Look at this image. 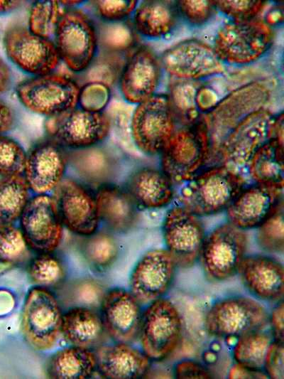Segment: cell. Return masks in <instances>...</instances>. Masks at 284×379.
Masks as SVG:
<instances>
[{"label": "cell", "mask_w": 284, "mask_h": 379, "mask_svg": "<svg viewBox=\"0 0 284 379\" xmlns=\"http://www.w3.org/2000/svg\"><path fill=\"white\" fill-rule=\"evenodd\" d=\"M179 205L199 216L226 210L245 186L243 175L224 165L211 166L183 183Z\"/></svg>", "instance_id": "6da1fadb"}, {"label": "cell", "mask_w": 284, "mask_h": 379, "mask_svg": "<svg viewBox=\"0 0 284 379\" xmlns=\"http://www.w3.org/2000/svg\"><path fill=\"white\" fill-rule=\"evenodd\" d=\"M274 36L273 28L263 19L229 20L217 29L212 47L224 65L244 66L266 55Z\"/></svg>", "instance_id": "7a4b0ae2"}, {"label": "cell", "mask_w": 284, "mask_h": 379, "mask_svg": "<svg viewBox=\"0 0 284 379\" xmlns=\"http://www.w3.org/2000/svg\"><path fill=\"white\" fill-rule=\"evenodd\" d=\"M210 149L208 128L202 115L190 125L176 128L161 152V170L173 183H185L207 164Z\"/></svg>", "instance_id": "3957f363"}, {"label": "cell", "mask_w": 284, "mask_h": 379, "mask_svg": "<svg viewBox=\"0 0 284 379\" xmlns=\"http://www.w3.org/2000/svg\"><path fill=\"white\" fill-rule=\"evenodd\" d=\"M53 42L60 62L72 73H84L99 51L94 18L81 7L67 9L59 20Z\"/></svg>", "instance_id": "277c9868"}, {"label": "cell", "mask_w": 284, "mask_h": 379, "mask_svg": "<svg viewBox=\"0 0 284 379\" xmlns=\"http://www.w3.org/2000/svg\"><path fill=\"white\" fill-rule=\"evenodd\" d=\"M183 333L182 315L170 299L159 298L143 310L138 338L142 351L151 362L170 358L180 347Z\"/></svg>", "instance_id": "5b68a950"}, {"label": "cell", "mask_w": 284, "mask_h": 379, "mask_svg": "<svg viewBox=\"0 0 284 379\" xmlns=\"http://www.w3.org/2000/svg\"><path fill=\"white\" fill-rule=\"evenodd\" d=\"M275 115L261 108L242 118L225 135L208 165H224L240 172L256 152L271 137Z\"/></svg>", "instance_id": "8992f818"}, {"label": "cell", "mask_w": 284, "mask_h": 379, "mask_svg": "<svg viewBox=\"0 0 284 379\" xmlns=\"http://www.w3.org/2000/svg\"><path fill=\"white\" fill-rule=\"evenodd\" d=\"M266 307L254 298L231 295L215 301L205 313L206 332L217 338H238L268 326Z\"/></svg>", "instance_id": "52a82bcc"}, {"label": "cell", "mask_w": 284, "mask_h": 379, "mask_svg": "<svg viewBox=\"0 0 284 379\" xmlns=\"http://www.w3.org/2000/svg\"><path fill=\"white\" fill-rule=\"evenodd\" d=\"M271 97L270 86L264 81L243 85L219 99L209 113L202 114L209 132L211 159L227 132L242 118L266 107Z\"/></svg>", "instance_id": "ba28073f"}, {"label": "cell", "mask_w": 284, "mask_h": 379, "mask_svg": "<svg viewBox=\"0 0 284 379\" xmlns=\"http://www.w3.org/2000/svg\"><path fill=\"white\" fill-rule=\"evenodd\" d=\"M80 89L72 78L53 72L21 81L15 92L27 110L49 118L77 107Z\"/></svg>", "instance_id": "9c48e42d"}, {"label": "cell", "mask_w": 284, "mask_h": 379, "mask_svg": "<svg viewBox=\"0 0 284 379\" xmlns=\"http://www.w3.org/2000/svg\"><path fill=\"white\" fill-rule=\"evenodd\" d=\"M247 245L246 230L228 221L214 228L206 235L198 258L205 278L219 283L236 275Z\"/></svg>", "instance_id": "30bf717a"}, {"label": "cell", "mask_w": 284, "mask_h": 379, "mask_svg": "<svg viewBox=\"0 0 284 379\" xmlns=\"http://www.w3.org/2000/svg\"><path fill=\"white\" fill-rule=\"evenodd\" d=\"M61 306L55 295L45 287H31L24 301L21 330L28 344L36 351H48L61 334Z\"/></svg>", "instance_id": "8fae6325"}, {"label": "cell", "mask_w": 284, "mask_h": 379, "mask_svg": "<svg viewBox=\"0 0 284 379\" xmlns=\"http://www.w3.org/2000/svg\"><path fill=\"white\" fill-rule=\"evenodd\" d=\"M111 118L103 112H92L79 106L45 118L47 137L68 150L89 147L104 142L109 135Z\"/></svg>", "instance_id": "7c38bea8"}, {"label": "cell", "mask_w": 284, "mask_h": 379, "mask_svg": "<svg viewBox=\"0 0 284 379\" xmlns=\"http://www.w3.org/2000/svg\"><path fill=\"white\" fill-rule=\"evenodd\" d=\"M176 124L168 94L155 93L136 105L131 119L133 142L144 154H160Z\"/></svg>", "instance_id": "4fadbf2b"}, {"label": "cell", "mask_w": 284, "mask_h": 379, "mask_svg": "<svg viewBox=\"0 0 284 379\" xmlns=\"http://www.w3.org/2000/svg\"><path fill=\"white\" fill-rule=\"evenodd\" d=\"M3 46L9 60L30 77L53 73L60 63L54 42L32 33L22 24L5 31Z\"/></svg>", "instance_id": "5bb4252c"}, {"label": "cell", "mask_w": 284, "mask_h": 379, "mask_svg": "<svg viewBox=\"0 0 284 379\" xmlns=\"http://www.w3.org/2000/svg\"><path fill=\"white\" fill-rule=\"evenodd\" d=\"M160 64L176 80L197 81L222 75L224 65L212 47L197 38L185 39L165 50Z\"/></svg>", "instance_id": "9a60e30c"}, {"label": "cell", "mask_w": 284, "mask_h": 379, "mask_svg": "<svg viewBox=\"0 0 284 379\" xmlns=\"http://www.w3.org/2000/svg\"><path fill=\"white\" fill-rule=\"evenodd\" d=\"M162 235L165 249L178 268L188 269L196 264L206 236L200 217L180 205L173 206L164 216Z\"/></svg>", "instance_id": "2e32d148"}, {"label": "cell", "mask_w": 284, "mask_h": 379, "mask_svg": "<svg viewBox=\"0 0 284 379\" xmlns=\"http://www.w3.org/2000/svg\"><path fill=\"white\" fill-rule=\"evenodd\" d=\"M19 219L28 247L39 253H50L59 246L63 225L53 197L36 194L28 201Z\"/></svg>", "instance_id": "e0dca14e"}, {"label": "cell", "mask_w": 284, "mask_h": 379, "mask_svg": "<svg viewBox=\"0 0 284 379\" xmlns=\"http://www.w3.org/2000/svg\"><path fill=\"white\" fill-rule=\"evenodd\" d=\"M162 66L157 53L147 46H139L126 58L118 79L122 99L136 105L157 92L162 77Z\"/></svg>", "instance_id": "ac0fdd59"}, {"label": "cell", "mask_w": 284, "mask_h": 379, "mask_svg": "<svg viewBox=\"0 0 284 379\" xmlns=\"http://www.w3.org/2000/svg\"><path fill=\"white\" fill-rule=\"evenodd\" d=\"M177 268L175 260L165 248L150 250L133 268L129 290L141 304L163 297L174 282Z\"/></svg>", "instance_id": "d6986e66"}, {"label": "cell", "mask_w": 284, "mask_h": 379, "mask_svg": "<svg viewBox=\"0 0 284 379\" xmlns=\"http://www.w3.org/2000/svg\"><path fill=\"white\" fill-rule=\"evenodd\" d=\"M67 164V149L46 137L26 151L23 176L34 193L48 194L62 181Z\"/></svg>", "instance_id": "ffe728a7"}, {"label": "cell", "mask_w": 284, "mask_h": 379, "mask_svg": "<svg viewBox=\"0 0 284 379\" xmlns=\"http://www.w3.org/2000/svg\"><path fill=\"white\" fill-rule=\"evenodd\" d=\"M54 191L61 222L68 230L85 237L97 232L100 218L95 197L70 178H63Z\"/></svg>", "instance_id": "44dd1931"}, {"label": "cell", "mask_w": 284, "mask_h": 379, "mask_svg": "<svg viewBox=\"0 0 284 379\" xmlns=\"http://www.w3.org/2000/svg\"><path fill=\"white\" fill-rule=\"evenodd\" d=\"M100 309L105 331L113 340L130 343L138 338L142 304L130 290L121 287L109 289L104 295Z\"/></svg>", "instance_id": "7402d4cb"}, {"label": "cell", "mask_w": 284, "mask_h": 379, "mask_svg": "<svg viewBox=\"0 0 284 379\" xmlns=\"http://www.w3.org/2000/svg\"><path fill=\"white\" fill-rule=\"evenodd\" d=\"M237 274L245 289L256 300L275 303L283 300L284 268L275 257L246 255Z\"/></svg>", "instance_id": "603a6c76"}, {"label": "cell", "mask_w": 284, "mask_h": 379, "mask_svg": "<svg viewBox=\"0 0 284 379\" xmlns=\"http://www.w3.org/2000/svg\"><path fill=\"white\" fill-rule=\"evenodd\" d=\"M283 199V188L256 183L244 187L226 208L228 222L244 230L256 228Z\"/></svg>", "instance_id": "cb8c5ba5"}, {"label": "cell", "mask_w": 284, "mask_h": 379, "mask_svg": "<svg viewBox=\"0 0 284 379\" xmlns=\"http://www.w3.org/2000/svg\"><path fill=\"white\" fill-rule=\"evenodd\" d=\"M97 368L109 379H137L150 370L151 361L128 343L116 342L100 346L97 352Z\"/></svg>", "instance_id": "d4e9b609"}, {"label": "cell", "mask_w": 284, "mask_h": 379, "mask_svg": "<svg viewBox=\"0 0 284 379\" xmlns=\"http://www.w3.org/2000/svg\"><path fill=\"white\" fill-rule=\"evenodd\" d=\"M131 18L136 35L151 41L170 36L182 21L175 1L162 0L138 2Z\"/></svg>", "instance_id": "484cf974"}, {"label": "cell", "mask_w": 284, "mask_h": 379, "mask_svg": "<svg viewBox=\"0 0 284 379\" xmlns=\"http://www.w3.org/2000/svg\"><path fill=\"white\" fill-rule=\"evenodd\" d=\"M126 191L138 206L147 209L168 205L174 198L173 183L160 169L145 167L129 177Z\"/></svg>", "instance_id": "4316f807"}, {"label": "cell", "mask_w": 284, "mask_h": 379, "mask_svg": "<svg viewBox=\"0 0 284 379\" xmlns=\"http://www.w3.org/2000/svg\"><path fill=\"white\" fill-rule=\"evenodd\" d=\"M94 197L100 220L110 229L126 233L133 228L138 218V205L126 189L106 185Z\"/></svg>", "instance_id": "83f0119b"}, {"label": "cell", "mask_w": 284, "mask_h": 379, "mask_svg": "<svg viewBox=\"0 0 284 379\" xmlns=\"http://www.w3.org/2000/svg\"><path fill=\"white\" fill-rule=\"evenodd\" d=\"M105 329L94 309L73 306L62 315L61 334L71 346L92 348L104 339Z\"/></svg>", "instance_id": "f1b7e54d"}, {"label": "cell", "mask_w": 284, "mask_h": 379, "mask_svg": "<svg viewBox=\"0 0 284 379\" xmlns=\"http://www.w3.org/2000/svg\"><path fill=\"white\" fill-rule=\"evenodd\" d=\"M68 164L86 181L106 184L114 176L116 161L102 143L87 148L67 149Z\"/></svg>", "instance_id": "f546056e"}, {"label": "cell", "mask_w": 284, "mask_h": 379, "mask_svg": "<svg viewBox=\"0 0 284 379\" xmlns=\"http://www.w3.org/2000/svg\"><path fill=\"white\" fill-rule=\"evenodd\" d=\"M97 368L96 354L90 348L71 346L55 352L47 361L45 373L55 379H85Z\"/></svg>", "instance_id": "4dcf8cb0"}, {"label": "cell", "mask_w": 284, "mask_h": 379, "mask_svg": "<svg viewBox=\"0 0 284 379\" xmlns=\"http://www.w3.org/2000/svg\"><path fill=\"white\" fill-rule=\"evenodd\" d=\"M283 144L271 139L256 151L246 166L256 183L283 188Z\"/></svg>", "instance_id": "1f68e13d"}, {"label": "cell", "mask_w": 284, "mask_h": 379, "mask_svg": "<svg viewBox=\"0 0 284 379\" xmlns=\"http://www.w3.org/2000/svg\"><path fill=\"white\" fill-rule=\"evenodd\" d=\"M30 191L23 175L0 178V227L20 218L31 198Z\"/></svg>", "instance_id": "d6a6232c"}, {"label": "cell", "mask_w": 284, "mask_h": 379, "mask_svg": "<svg viewBox=\"0 0 284 379\" xmlns=\"http://www.w3.org/2000/svg\"><path fill=\"white\" fill-rule=\"evenodd\" d=\"M94 21L97 33L99 55L123 57L126 52L135 46L136 33L126 21L116 23L102 22L95 18Z\"/></svg>", "instance_id": "836d02e7"}, {"label": "cell", "mask_w": 284, "mask_h": 379, "mask_svg": "<svg viewBox=\"0 0 284 379\" xmlns=\"http://www.w3.org/2000/svg\"><path fill=\"white\" fill-rule=\"evenodd\" d=\"M273 341L270 332L264 329L245 333L238 338L232 348L235 363L256 370H263L267 350Z\"/></svg>", "instance_id": "e575fe53"}, {"label": "cell", "mask_w": 284, "mask_h": 379, "mask_svg": "<svg viewBox=\"0 0 284 379\" xmlns=\"http://www.w3.org/2000/svg\"><path fill=\"white\" fill-rule=\"evenodd\" d=\"M199 86L196 81L176 79L170 84L168 96L177 124L190 125L197 122L202 115L196 104Z\"/></svg>", "instance_id": "d590c367"}, {"label": "cell", "mask_w": 284, "mask_h": 379, "mask_svg": "<svg viewBox=\"0 0 284 379\" xmlns=\"http://www.w3.org/2000/svg\"><path fill=\"white\" fill-rule=\"evenodd\" d=\"M66 10L58 1H36L30 8L27 27L32 33L53 41L59 20Z\"/></svg>", "instance_id": "8d00e7d4"}, {"label": "cell", "mask_w": 284, "mask_h": 379, "mask_svg": "<svg viewBox=\"0 0 284 379\" xmlns=\"http://www.w3.org/2000/svg\"><path fill=\"white\" fill-rule=\"evenodd\" d=\"M284 204L283 199L271 214L257 228L256 242L264 251L283 253L284 250Z\"/></svg>", "instance_id": "74e56055"}, {"label": "cell", "mask_w": 284, "mask_h": 379, "mask_svg": "<svg viewBox=\"0 0 284 379\" xmlns=\"http://www.w3.org/2000/svg\"><path fill=\"white\" fill-rule=\"evenodd\" d=\"M28 274L36 286L45 288L60 284L65 275L61 261L50 253H40L29 264Z\"/></svg>", "instance_id": "f35d334b"}, {"label": "cell", "mask_w": 284, "mask_h": 379, "mask_svg": "<svg viewBox=\"0 0 284 379\" xmlns=\"http://www.w3.org/2000/svg\"><path fill=\"white\" fill-rule=\"evenodd\" d=\"M119 248L115 239L109 234L100 232L87 236L82 246L84 258L97 268H105L116 259Z\"/></svg>", "instance_id": "ab89813d"}, {"label": "cell", "mask_w": 284, "mask_h": 379, "mask_svg": "<svg viewBox=\"0 0 284 379\" xmlns=\"http://www.w3.org/2000/svg\"><path fill=\"white\" fill-rule=\"evenodd\" d=\"M26 151L15 139L0 135V176L1 177L23 175Z\"/></svg>", "instance_id": "60d3db41"}, {"label": "cell", "mask_w": 284, "mask_h": 379, "mask_svg": "<svg viewBox=\"0 0 284 379\" xmlns=\"http://www.w3.org/2000/svg\"><path fill=\"white\" fill-rule=\"evenodd\" d=\"M62 298L73 306H84L94 309L101 305L104 295L101 285L94 279L77 281L63 292Z\"/></svg>", "instance_id": "b9f144b4"}, {"label": "cell", "mask_w": 284, "mask_h": 379, "mask_svg": "<svg viewBox=\"0 0 284 379\" xmlns=\"http://www.w3.org/2000/svg\"><path fill=\"white\" fill-rule=\"evenodd\" d=\"M28 246L20 228L13 224L0 227V261L14 264L28 256Z\"/></svg>", "instance_id": "7bdbcfd3"}, {"label": "cell", "mask_w": 284, "mask_h": 379, "mask_svg": "<svg viewBox=\"0 0 284 379\" xmlns=\"http://www.w3.org/2000/svg\"><path fill=\"white\" fill-rule=\"evenodd\" d=\"M138 1H91L87 4L90 6L92 17L102 22L116 23L126 21L131 16ZM88 12V11H87Z\"/></svg>", "instance_id": "ee69618b"}, {"label": "cell", "mask_w": 284, "mask_h": 379, "mask_svg": "<svg viewBox=\"0 0 284 379\" xmlns=\"http://www.w3.org/2000/svg\"><path fill=\"white\" fill-rule=\"evenodd\" d=\"M213 1L217 11L231 21H246L258 18L268 2L261 0H217Z\"/></svg>", "instance_id": "f6af8a7d"}, {"label": "cell", "mask_w": 284, "mask_h": 379, "mask_svg": "<svg viewBox=\"0 0 284 379\" xmlns=\"http://www.w3.org/2000/svg\"><path fill=\"white\" fill-rule=\"evenodd\" d=\"M175 4L181 20L193 28L206 25L217 11L213 1L182 0Z\"/></svg>", "instance_id": "bcb514c9"}, {"label": "cell", "mask_w": 284, "mask_h": 379, "mask_svg": "<svg viewBox=\"0 0 284 379\" xmlns=\"http://www.w3.org/2000/svg\"><path fill=\"white\" fill-rule=\"evenodd\" d=\"M111 98L108 85L101 82H88L80 89L78 106L92 112H103Z\"/></svg>", "instance_id": "7dc6e473"}, {"label": "cell", "mask_w": 284, "mask_h": 379, "mask_svg": "<svg viewBox=\"0 0 284 379\" xmlns=\"http://www.w3.org/2000/svg\"><path fill=\"white\" fill-rule=\"evenodd\" d=\"M263 370L268 378H284L283 343L273 340L267 350Z\"/></svg>", "instance_id": "c3c4849f"}, {"label": "cell", "mask_w": 284, "mask_h": 379, "mask_svg": "<svg viewBox=\"0 0 284 379\" xmlns=\"http://www.w3.org/2000/svg\"><path fill=\"white\" fill-rule=\"evenodd\" d=\"M175 378H212L210 370L203 364L194 360H181L177 362L173 369Z\"/></svg>", "instance_id": "681fc988"}, {"label": "cell", "mask_w": 284, "mask_h": 379, "mask_svg": "<svg viewBox=\"0 0 284 379\" xmlns=\"http://www.w3.org/2000/svg\"><path fill=\"white\" fill-rule=\"evenodd\" d=\"M283 316V300H281L276 302V304L269 311L268 321L273 340L280 343H284Z\"/></svg>", "instance_id": "f907efd6"}, {"label": "cell", "mask_w": 284, "mask_h": 379, "mask_svg": "<svg viewBox=\"0 0 284 379\" xmlns=\"http://www.w3.org/2000/svg\"><path fill=\"white\" fill-rule=\"evenodd\" d=\"M219 100L213 89L209 87L199 86L196 94V104L201 114L212 111Z\"/></svg>", "instance_id": "816d5d0a"}, {"label": "cell", "mask_w": 284, "mask_h": 379, "mask_svg": "<svg viewBox=\"0 0 284 379\" xmlns=\"http://www.w3.org/2000/svg\"><path fill=\"white\" fill-rule=\"evenodd\" d=\"M15 123L16 114L13 109L0 98V135L12 129Z\"/></svg>", "instance_id": "f5cc1de1"}, {"label": "cell", "mask_w": 284, "mask_h": 379, "mask_svg": "<svg viewBox=\"0 0 284 379\" xmlns=\"http://www.w3.org/2000/svg\"><path fill=\"white\" fill-rule=\"evenodd\" d=\"M229 378H268L263 370H253L235 363L229 373Z\"/></svg>", "instance_id": "db71d44e"}, {"label": "cell", "mask_w": 284, "mask_h": 379, "mask_svg": "<svg viewBox=\"0 0 284 379\" xmlns=\"http://www.w3.org/2000/svg\"><path fill=\"white\" fill-rule=\"evenodd\" d=\"M13 75L9 65L0 56V95L9 92L13 87Z\"/></svg>", "instance_id": "11a10c76"}, {"label": "cell", "mask_w": 284, "mask_h": 379, "mask_svg": "<svg viewBox=\"0 0 284 379\" xmlns=\"http://www.w3.org/2000/svg\"><path fill=\"white\" fill-rule=\"evenodd\" d=\"M283 128H284V114L283 112L275 115L273 122L271 139L278 141L283 144Z\"/></svg>", "instance_id": "9f6ffc18"}, {"label": "cell", "mask_w": 284, "mask_h": 379, "mask_svg": "<svg viewBox=\"0 0 284 379\" xmlns=\"http://www.w3.org/2000/svg\"><path fill=\"white\" fill-rule=\"evenodd\" d=\"M283 8H272L266 15L263 21L271 27L283 23Z\"/></svg>", "instance_id": "6f0895ef"}, {"label": "cell", "mask_w": 284, "mask_h": 379, "mask_svg": "<svg viewBox=\"0 0 284 379\" xmlns=\"http://www.w3.org/2000/svg\"><path fill=\"white\" fill-rule=\"evenodd\" d=\"M23 4L22 1H0V15L7 14L15 11Z\"/></svg>", "instance_id": "680465c9"}]
</instances>
